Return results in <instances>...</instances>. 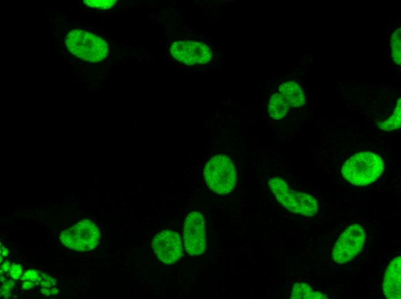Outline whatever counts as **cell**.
Masks as SVG:
<instances>
[{"instance_id":"cell-13","label":"cell","mask_w":401,"mask_h":299,"mask_svg":"<svg viewBox=\"0 0 401 299\" xmlns=\"http://www.w3.org/2000/svg\"><path fill=\"white\" fill-rule=\"evenodd\" d=\"M290 299H328L327 295L315 291L305 283H296L293 286Z\"/></svg>"},{"instance_id":"cell-7","label":"cell","mask_w":401,"mask_h":299,"mask_svg":"<svg viewBox=\"0 0 401 299\" xmlns=\"http://www.w3.org/2000/svg\"><path fill=\"white\" fill-rule=\"evenodd\" d=\"M183 241L186 252L191 256H200L207 247L204 218L197 211L188 214L184 222Z\"/></svg>"},{"instance_id":"cell-26","label":"cell","mask_w":401,"mask_h":299,"mask_svg":"<svg viewBox=\"0 0 401 299\" xmlns=\"http://www.w3.org/2000/svg\"><path fill=\"white\" fill-rule=\"evenodd\" d=\"M10 296H11V294L9 293V294L1 295V297L2 299H9L10 297Z\"/></svg>"},{"instance_id":"cell-3","label":"cell","mask_w":401,"mask_h":299,"mask_svg":"<svg viewBox=\"0 0 401 299\" xmlns=\"http://www.w3.org/2000/svg\"><path fill=\"white\" fill-rule=\"evenodd\" d=\"M65 45L75 57L91 63L102 61L109 54V47L103 38L85 30L70 31L66 36Z\"/></svg>"},{"instance_id":"cell-23","label":"cell","mask_w":401,"mask_h":299,"mask_svg":"<svg viewBox=\"0 0 401 299\" xmlns=\"http://www.w3.org/2000/svg\"><path fill=\"white\" fill-rule=\"evenodd\" d=\"M41 293L42 294H44L45 296H50L51 294V291L49 289H46V288H43V289L41 290Z\"/></svg>"},{"instance_id":"cell-10","label":"cell","mask_w":401,"mask_h":299,"mask_svg":"<svg viewBox=\"0 0 401 299\" xmlns=\"http://www.w3.org/2000/svg\"><path fill=\"white\" fill-rule=\"evenodd\" d=\"M383 291L386 298H401V258L397 256L387 268L383 283Z\"/></svg>"},{"instance_id":"cell-24","label":"cell","mask_w":401,"mask_h":299,"mask_svg":"<svg viewBox=\"0 0 401 299\" xmlns=\"http://www.w3.org/2000/svg\"><path fill=\"white\" fill-rule=\"evenodd\" d=\"M1 249H2V253H1V256H2V257H6V256H8L9 255V252H8V249H4V248H3V247H2V248H1Z\"/></svg>"},{"instance_id":"cell-27","label":"cell","mask_w":401,"mask_h":299,"mask_svg":"<svg viewBox=\"0 0 401 299\" xmlns=\"http://www.w3.org/2000/svg\"><path fill=\"white\" fill-rule=\"evenodd\" d=\"M0 280H1V283H3L4 282L5 279L3 277V276L1 275V279H0Z\"/></svg>"},{"instance_id":"cell-9","label":"cell","mask_w":401,"mask_h":299,"mask_svg":"<svg viewBox=\"0 0 401 299\" xmlns=\"http://www.w3.org/2000/svg\"><path fill=\"white\" fill-rule=\"evenodd\" d=\"M152 248L158 259L165 264H173L183 256L179 234L170 229L158 233L153 239Z\"/></svg>"},{"instance_id":"cell-12","label":"cell","mask_w":401,"mask_h":299,"mask_svg":"<svg viewBox=\"0 0 401 299\" xmlns=\"http://www.w3.org/2000/svg\"><path fill=\"white\" fill-rule=\"evenodd\" d=\"M290 107L280 94H274L268 104V113L272 119L281 120L287 114Z\"/></svg>"},{"instance_id":"cell-15","label":"cell","mask_w":401,"mask_h":299,"mask_svg":"<svg viewBox=\"0 0 401 299\" xmlns=\"http://www.w3.org/2000/svg\"><path fill=\"white\" fill-rule=\"evenodd\" d=\"M392 57L397 64L401 65V29L393 34L392 40Z\"/></svg>"},{"instance_id":"cell-21","label":"cell","mask_w":401,"mask_h":299,"mask_svg":"<svg viewBox=\"0 0 401 299\" xmlns=\"http://www.w3.org/2000/svg\"><path fill=\"white\" fill-rule=\"evenodd\" d=\"M3 286H5L7 288H8L9 290H11L12 288L15 287V282L12 280H8L3 284Z\"/></svg>"},{"instance_id":"cell-20","label":"cell","mask_w":401,"mask_h":299,"mask_svg":"<svg viewBox=\"0 0 401 299\" xmlns=\"http://www.w3.org/2000/svg\"><path fill=\"white\" fill-rule=\"evenodd\" d=\"M10 262L6 261L4 263H3L1 267V270L3 271V272H8L10 268Z\"/></svg>"},{"instance_id":"cell-1","label":"cell","mask_w":401,"mask_h":299,"mask_svg":"<svg viewBox=\"0 0 401 299\" xmlns=\"http://www.w3.org/2000/svg\"><path fill=\"white\" fill-rule=\"evenodd\" d=\"M385 169L379 155L371 152H360L347 160L342 168L344 178L356 186H367L377 180Z\"/></svg>"},{"instance_id":"cell-18","label":"cell","mask_w":401,"mask_h":299,"mask_svg":"<svg viewBox=\"0 0 401 299\" xmlns=\"http://www.w3.org/2000/svg\"><path fill=\"white\" fill-rule=\"evenodd\" d=\"M22 267L20 264L13 263L10 268V276L14 280L20 279L22 275Z\"/></svg>"},{"instance_id":"cell-6","label":"cell","mask_w":401,"mask_h":299,"mask_svg":"<svg viewBox=\"0 0 401 299\" xmlns=\"http://www.w3.org/2000/svg\"><path fill=\"white\" fill-rule=\"evenodd\" d=\"M366 234L360 224L349 226L335 243L332 257L335 262L344 264L350 262L360 253L364 245Z\"/></svg>"},{"instance_id":"cell-19","label":"cell","mask_w":401,"mask_h":299,"mask_svg":"<svg viewBox=\"0 0 401 299\" xmlns=\"http://www.w3.org/2000/svg\"><path fill=\"white\" fill-rule=\"evenodd\" d=\"M34 287H35V284L32 281H25V282H23L22 285V288L23 290H29Z\"/></svg>"},{"instance_id":"cell-25","label":"cell","mask_w":401,"mask_h":299,"mask_svg":"<svg viewBox=\"0 0 401 299\" xmlns=\"http://www.w3.org/2000/svg\"><path fill=\"white\" fill-rule=\"evenodd\" d=\"M50 291L51 294L53 295H57L59 293V290L56 288H51Z\"/></svg>"},{"instance_id":"cell-2","label":"cell","mask_w":401,"mask_h":299,"mask_svg":"<svg viewBox=\"0 0 401 299\" xmlns=\"http://www.w3.org/2000/svg\"><path fill=\"white\" fill-rule=\"evenodd\" d=\"M268 184L275 199L288 211L308 217L315 216L318 213V203L314 197L291 189L280 177L270 179Z\"/></svg>"},{"instance_id":"cell-16","label":"cell","mask_w":401,"mask_h":299,"mask_svg":"<svg viewBox=\"0 0 401 299\" xmlns=\"http://www.w3.org/2000/svg\"><path fill=\"white\" fill-rule=\"evenodd\" d=\"M117 0H85L84 3L90 8L107 10L112 8Z\"/></svg>"},{"instance_id":"cell-14","label":"cell","mask_w":401,"mask_h":299,"mask_svg":"<svg viewBox=\"0 0 401 299\" xmlns=\"http://www.w3.org/2000/svg\"><path fill=\"white\" fill-rule=\"evenodd\" d=\"M401 99H399L393 116L384 122L378 123L379 128L388 131L398 130L401 127Z\"/></svg>"},{"instance_id":"cell-28","label":"cell","mask_w":401,"mask_h":299,"mask_svg":"<svg viewBox=\"0 0 401 299\" xmlns=\"http://www.w3.org/2000/svg\"><path fill=\"white\" fill-rule=\"evenodd\" d=\"M3 260L2 257L1 256V260H0V262H2V261Z\"/></svg>"},{"instance_id":"cell-22","label":"cell","mask_w":401,"mask_h":299,"mask_svg":"<svg viewBox=\"0 0 401 299\" xmlns=\"http://www.w3.org/2000/svg\"><path fill=\"white\" fill-rule=\"evenodd\" d=\"M0 292H1V295L10 293V290H9L8 288H7L5 286H3L1 288V290H0Z\"/></svg>"},{"instance_id":"cell-17","label":"cell","mask_w":401,"mask_h":299,"mask_svg":"<svg viewBox=\"0 0 401 299\" xmlns=\"http://www.w3.org/2000/svg\"><path fill=\"white\" fill-rule=\"evenodd\" d=\"M42 274L41 272L37 271L35 269H31L27 270L24 275L21 277L20 281L22 282H25V281H32V282L37 283L39 277Z\"/></svg>"},{"instance_id":"cell-8","label":"cell","mask_w":401,"mask_h":299,"mask_svg":"<svg viewBox=\"0 0 401 299\" xmlns=\"http://www.w3.org/2000/svg\"><path fill=\"white\" fill-rule=\"evenodd\" d=\"M170 51L176 60L188 65L207 64L212 57V51L207 45L193 41H175Z\"/></svg>"},{"instance_id":"cell-11","label":"cell","mask_w":401,"mask_h":299,"mask_svg":"<svg viewBox=\"0 0 401 299\" xmlns=\"http://www.w3.org/2000/svg\"><path fill=\"white\" fill-rule=\"evenodd\" d=\"M279 92L290 107H301L306 103L305 93L296 82L282 83L279 88Z\"/></svg>"},{"instance_id":"cell-5","label":"cell","mask_w":401,"mask_h":299,"mask_svg":"<svg viewBox=\"0 0 401 299\" xmlns=\"http://www.w3.org/2000/svg\"><path fill=\"white\" fill-rule=\"evenodd\" d=\"M100 238V233L97 225L91 221L86 220L62 232L60 241L70 249L86 252L95 249Z\"/></svg>"},{"instance_id":"cell-4","label":"cell","mask_w":401,"mask_h":299,"mask_svg":"<svg viewBox=\"0 0 401 299\" xmlns=\"http://www.w3.org/2000/svg\"><path fill=\"white\" fill-rule=\"evenodd\" d=\"M204 178L214 193L222 195L231 192L236 183L234 164L228 156L215 155L205 165Z\"/></svg>"}]
</instances>
